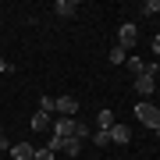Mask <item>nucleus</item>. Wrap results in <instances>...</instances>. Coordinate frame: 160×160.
Instances as JSON below:
<instances>
[{"label": "nucleus", "instance_id": "1", "mask_svg": "<svg viewBox=\"0 0 160 160\" xmlns=\"http://www.w3.org/2000/svg\"><path fill=\"white\" fill-rule=\"evenodd\" d=\"M135 118L142 121L149 132H160V107H157V103H146V100L135 103Z\"/></svg>", "mask_w": 160, "mask_h": 160}, {"label": "nucleus", "instance_id": "2", "mask_svg": "<svg viewBox=\"0 0 160 160\" xmlns=\"http://www.w3.org/2000/svg\"><path fill=\"white\" fill-rule=\"evenodd\" d=\"M135 43H139V29H135L132 22H125V25L118 29V46H121V50H132Z\"/></svg>", "mask_w": 160, "mask_h": 160}, {"label": "nucleus", "instance_id": "3", "mask_svg": "<svg viewBox=\"0 0 160 160\" xmlns=\"http://www.w3.org/2000/svg\"><path fill=\"white\" fill-rule=\"evenodd\" d=\"M75 128H78L75 118H57V121H53V135H57V139H71Z\"/></svg>", "mask_w": 160, "mask_h": 160}, {"label": "nucleus", "instance_id": "4", "mask_svg": "<svg viewBox=\"0 0 160 160\" xmlns=\"http://www.w3.org/2000/svg\"><path fill=\"white\" fill-rule=\"evenodd\" d=\"M135 92H139V96H153V92H157V75H139V78H135Z\"/></svg>", "mask_w": 160, "mask_h": 160}, {"label": "nucleus", "instance_id": "5", "mask_svg": "<svg viewBox=\"0 0 160 160\" xmlns=\"http://www.w3.org/2000/svg\"><path fill=\"white\" fill-rule=\"evenodd\" d=\"M75 110H78V100H75V96H57V110H53V114L75 118Z\"/></svg>", "mask_w": 160, "mask_h": 160}, {"label": "nucleus", "instance_id": "6", "mask_svg": "<svg viewBox=\"0 0 160 160\" xmlns=\"http://www.w3.org/2000/svg\"><path fill=\"white\" fill-rule=\"evenodd\" d=\"M7 153H11V160H36V146H29V142H14Z\"/></svg>", "mask_w": 160, "mask_h": 160}, {"label": "nucleus", "instance_id": "7", "mask_svg": "<svg viewBox=\"0 0 160 160\" xmlns=\"http://www.w3.org/2000/svg\"><path fill=\"white\" fill-rule=\"evenodd\" d=\"M50 125H53V114H46V110H36L32 121H29V128H32V132H46Z\"/></svg>", "mask_w": 160, "mask_h": 160}, {"label": "nucleus", "instance_id": "8", "mask_svg": "<svg viewBox=\"0 0 160 160\" xmlns=\"http://www.w3.org/2000/svg\"><path fill=\"white\" fill-rule=\"evenodd\" d=\"M110 142H121V146L132 142V128H128V125H118V121H114V128H110Z\"/></svg>", "mask_w": 160, "mask_h": 160}, {"label": "nucleus", "instance_id": "9", "mask_svg": "<svg viewBox=\"0 0 160 160\" xmlns=\"http://www.w3.org/2000/svg\"><path fill=\"white\" fill-rule=\"evenodd\" d=\"M53 11H57L61 18H71L75 11H78V4H75V0H57V4H53Z\"/></svg>", "mask_w": 160, "mask_h": 160}, {"label": "nucleus", "instance_id": "10", "mask_svg": "<svg viewBox=\"0 0 160 160\" xmlns=\"http://www.w3.org/2000/svg\"><path fill=\"white\" fill-rule=\"evenodd\" d=\"M61 153H68V157H78L82 153V139H64V142H61Z\"/></svg>", "mask_w": 160, "mask_h": 160}, {"label": "nucleus", "instance_id": "11", "mask_svg": "<svg viewBox=\"0 0 160 160\" xmlns=\"http://www.w3.org/2000/svg\"><path fill=\"white\" fill-rule=\"evenodd\" d=\"M96 125H100L103 132H110V128H114V110H107V107H103L100 114H96Z\"/></svg>", "mask_w": 160, "mask_h": 160}, {"label": "nucleus", "instance_id": "12", "mask_svg": "<svg viewBox=\"0 0 160 160\" xmlns=\"http://www.w3.org/2000/svg\"><path fill=\"white\" fill-rule=\"evenodd\" d=\"M125 64H128V71H132V75H135V78H139V75H146V64H142V61H139V57H135V53H128V61H125Z\"/></svg>", "mask_w": 160, "mask_h": 160}, {"label": "nucleus", "instance_id": "13", "mask_svg": "<svg viewBox=\"0 0 160 160\" xmlns=\"http://www.w3.org/2000/svg\"><path fill=\"white\" fill-rule=\"evenodd\" d=\"M92 142H96V146H110V132H103V128H96V132H92Z\"/></svg>", "mask_w": 160, "mask_h": 160}, {"label": "nucleus", "instance_id": "14", "mask_svg": "<svg viewBox=\"0 0 160 160\" xmlns=\"http://www.w3.org/2000/svg\"><path fill=\"white\" fill-rule=\"evenodd\" d=\"M125 61H128V50L114 46V50H110V64H125Z\"/></svg>", "mask_w": 160, "mask_h": 160}, {"label": "nucleus", "instance_id": "15", "mask_svg": "<svg viewBox=\"0 0 160 160\" xmlns=\"http://www.w3.org/2000/svg\"><path fill=\"white\" fill-rule=\"evenodd\" d=\"M142 14H146V18L160 14V0H146V4H142Z\"/></svg>", "mask_w": 160, "mask_h": 160}, {"label": "nucleus", "instance_id": "16", "mask_svg": "<svg viewBox=\"0 0 160 160\" xmlns=\"http://www.w3.org/2000/svg\"><path fill=\"white\" fill-rule=\"evenodd\" d=\"M39 110H46V114H53V110H57V100H53V96H43V100H39Z\"/></svg>", "mask_w": 160, "mask_h": 160}, {"label": "nucleus", "instance_id": "17", "mask_svg": "<svg viewBox=\"0 0 160 160\" xmlns=\"http://www.w3.org/2000/svg\"><path fill=\"white\" fill-rule=\"evenodd\" d=\"M36 160H53V149H46V146L36 149Z\"/></svg>", "mask_w": 160, "mask_h": 160}, {"label": "nucleus", "instance_id": "18", "mask_svg": "<svg viewBox=\"0 0 160 160\" xmlns=\"http://www.w3.org/2000/svg\"><path fill=\"white\" fill-rule=\"evenodd\" d=\"M7 149H11V142H7V135H4V132H0V153H7Z\"/></svg>", "mask_w": 160, "mask_h": 160}, {"label": "nucleus", "instance_id": "19", "mask_svg": "<svg viewBox=\"0 0 160 160\" xmlns=\"http://www.w3.org/2000/svg\"><path fill=\"white\" fill-rule=\"evenodd\" d=\"M0 71H11V64H7L4 57H0Z\"/></svg>", "mask_w": 160, "mask_h": 160}, {"label": "nucleus", "instance_id": "20", "mask_svg": "<svg viewBox=\"0 0 160 160\" xmlns=\"http://www.w3.org/2000/svg\"><path fill=\"white\" fill-rule=\"evenodd\" d=\"M153 50H157V53H160V32H157V39H153Z\"/></svg>", "mask_w": 160, "mask_h": 160}]
</instances>
